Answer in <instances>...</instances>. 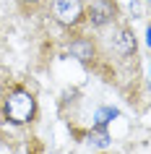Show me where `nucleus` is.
<instances>
[{
	"mask_svg": "<svg viewBox=\"0 0 151 154\" xmlns=\"http://www.w3.org/2000/svg\"><path fill=\"white\" fill-rule=\"evenodd\" d=\"M34 115H37V102L26 89H16L11 91L8 99H5V118L16 125H24V123H32Z\"/></svg>",
	"mask_w": 151,
	"mask_h": 154,
	"instance_id": "f257e3e1",
	"label": "nucleus"
},
{
	"mask_svg": "<svg viewBox=\"0 0 151 154\" xmlns=\"http://www.w3.org/2000/svg\"><path fill=\"white\" fill-rule=\"evenodd\" d=\"M50 13L60 26H76L86 13V5H83V0H52Z\"/></svg>",
	"mask_w": 151,
	"mask_h": 154,
	"instance_id": "f03ea898",
	"label": "nucleus"
},
{
	"mask_svg": "<svg viewBox=\"0 0 151 154\" xmlns=\"http://www.w3.org/2000/svg\"><path fill=\"white\" fill-rule=\"evenodd\" d=\"M86 16L91 18L94 26H107L110 21H115V5L112 0H89Z\"/></svg>",
	"mask_w": 151,
	"mask_h": 154,
	"instance_id": "7ed1b4c3",
	"label": "nucleus"
},
{
	"mask_svg": "<svg viewBox=\"0 0 151 154\" xmlns=\"http://www.w3.org/2000/svg\"><path fill=\"white\" fill-rule=\"evenodd\" d=\"M112 47L117 50L120 55H133V50H135V37L130 29H117L115 32V37H112Z\"/></svg>",
	"mask_w": 151,
	"mask_h": 154,
	"instance_id": "20e7f679",
	"label": "nucleus"
},
{
	"mask_svg": "<svg viewBox=\"0 0 151 154\" xmlns=\"http://www.w3.org/2000/svg\"><path fill=\"white\" fill-rule=\"evenodd\" d=\"M71 55L86 63V60L94 57V45H91L89 39H76V42H71Z\"/></svg>",
	"mask_w": 151,
	"mask_h": 154,
	"instance_id": "39448f33",
	"label": "nucleus"
},
{
	"mask_svg": "<svg viewBox=\"0 0 151 154\" xmlns=\"http://www.w3.org/2000/svg\"><path fill=\"white\" fill-rule=\"evenodd\" d=\"M117 110H112V107H102V110H96V125H107L110 118H115Z\"/></svg>",
	"mask_w": 151,
	"mask_h": 154,
	"instance_id": "423d86ee",
	"label": "nucleus"
},
{
	"mask_svg": "<svg viewBox=\"0 0 151 154\" xmlns=\"http://www.w3.org/2000/svg\"><path fill=\"white\" fill-rule=\"evenodd\" d=\"M96 128H99V131H94V133H91V144H96V146H107V144H110V136L104 133V125H96Z\"/></svg>",
	"mask_w": 151,
	"mask_h": 154,
	"instance_id": "0eeeda50",
	"label": "nucleus"
},
{
	"mask_svg": "<svg viewBox=\"0 0 151 154\" xmlns=\"http://www.w3.org/2000/svg\"><path fill=\"white\" fill-rule=\"evenodd\" d=\"M18 3H21V5H39L42 0H18Z\"/></svg>",
	"mask_w": 151,
	"mask_h": 154,
	"instance_id": "6e6552de",
	"label": "nucleus"
},
{
	"mask_svg": "<svg viewBox=\"0 0 151 154\" xmlns=\"http://www.w3.org/2000/svg\"><path fill=\"white\" fill-rule=\"evenodd\" d=\"M146 42H149V47H151V29L146 32Z\"/></svg>",
	"mask_w": 151,
	"mask_h": 154,
	"instance_id": "1a4fd4ad",
	"label": "nucleus"
}]
</instances>
